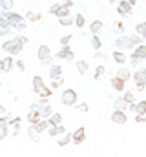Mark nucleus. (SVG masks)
I'll use <instances>...</instances> for the list:
<instances>
[{"instance_id": "obj_1", "label": "nucleus", "mask_w": 146, "mask_h": 157, "mask_svg": "<svg viewBox=\"0 0 146 157\" xmlns=\"http://www.w3.org/2000/svg\"><path fill=\"white\" fill-rule=\"evenodd\" d=\"M24 42H22V39L18 37V39H11V40H7V42H4L2 44V49L6 51V53H9L11 57H15V55H18L24 48Z\"/></svg>"}, {"instance_id": "obj_2", "label": "nucleus", "mask_w": 146, "mask_h": 157, "mask_svg": "<svg viewBox=\"0 0 146 157\" xmlns=\"http://www.w3.org/2000/svg\"><path fill=\"white\" fill-rule=\"evenodd\" d=\"M33 91H35V93H38L42 99H48V97H51V93H53V91H51V90L44 84L42 77H38V75H36V77H33Z\"/></svg>"}, {"instance_id": "obj_3", "label": "nucleus", "mask_w": 146, "mask_h": 157, "mask_svg": "<svg viewBox=\"0 0 146 157\" xmlns=\"http://www.w3.org/2000/svg\"><path fill=\"white\" fill-rule=\"evenodd\" d=\"M132 64L135 66V64H139L141 60H146V46L144 44H139L135 49H133V53H132Z\"/></svg>"}, {"instance_id": "obj_4", "label": "nucleus", "mask_w": 146, "mask_h": 157, "mask_svg": "<svg viewBox=\"0 0 146 157\" xmlns=\"http://www.w3.org/2000/svg\"><path fill=\"white\" fill-rule=\"evenodd\" d=\"M60 102L64 106H75L77 104V91L75 90H64L62 97H60Z\"/></svg>"}, {"instance_id": "obj_5", "label": "nucleus", "mask_w": 146, "mask_h": 157, "mask_svg": "<svg viewBox=\"0 0 146 157\" xmlns=\"http://www.w3.org/2000/svg\"><path fill=\"white\" fill-rule=\"evenodd\" d=\"M2 17L13 26V28H17L18 24H22L24 22V17H20L18 13H13V11H2Z\"/></svg>"}, {"instance_id": "obj_6", "label": "nucleus", "mask_w": 146, "mask_h": 157, "mask_svg": "<svg viewBox=\"0 0 146 157\" xmlns=\"http://www.w3.org/2000/svg\"><path fill=\"white\" fill-rule=\"evenodd\" d=\"M49 13L55 15V17H59V18H60V17H68V15H70V7H68L66 4H62V2H60V4H53L51 9H49Z\"/></svg>"}, {"instance_id": "obj_7", "label": "nucleus", "mask_w": 146, "mask_h": 157, "mask_svg": "<svg viewBox=\"0 0 146 157\" xmlns=\"http://www.w3.org/2000/svg\"><path fill=\"white\" fill-rule=\"evenodd\" d=\"M31 108H36V110L40 112V117H49V115L53 113V110H51V106L46 102V99H42L40 102H35V104H31Z\"/></svg>"}, {"instance_id": "obj_8", "label": "nucleus", "mask_w": 146, "mask_h": 157, "mask_svg": "<svg viewBox=\"0 0 146 157\" xmlns=\"http://www.w3.org/2000/svg\"><path fill=\"white\" fill-rule=\"evenodd\" d=\"M132 7H133V4H130L128 0H119L117 13H119L121 17H130V15H132Z\"/></svg>"}, {"instance_id": "obj_9", "label": "nucleus", "mask_w": 146, "mask_h": 157, "mask_svg": "<svg viewBox=\"0 0 146 157\" xmlns=\"http://www.w3.org/2000/svg\"><path fill=\"white\" fill-rule=\"evenodd\" d=\"M55 57H57L59 60H75V55H73V51H71L70 46H62V49L57 51Z\"/></svg>"}, {"instance_id": "obj_10", "label": "nucleus", "mask_w": 146, "mask_h": 157, "mask_svg": "<svg viewBox=\"0 0 146 157\" xmlns=\"http://www.w3.org/2000/svg\"><path fill=\"white\" fill-rule=\"evenodd\" d=\"M133 78H135L137 88H139V90H144L146 88V70H137L135 75H133Z\"/></svg>"}, {"instance_id": "obj_11", "label": "nucleus", "mask_w": 146, "mask_h": 157, "mask_svg": "<svg viewBox=\"0 0 146 157\" xmlns=\"http://www.w3.org/2000/svg\"><path fill=\"white\" fill-rule=\"evenodd\" d=\"M111 121L115 122V124H126V113H124V110H115L113 113H111Z\"/></svg>"}, {"instance_id": "obj_12", "label": "nucleus", "mask_w": 146, "mask_h": 157, "mask_svg": "<svg viewBox=\"0 0 146 157\" xmlns=\"http://www.w3.org/2000/svg\"><path fill=\"white\" fill-rule=\"evenodd\" d=\"M86 130H84V126H80L79 130H75L71 133V141L75 143V144H80V143H84V139H86Z\"/></svg>"}, {"instance_id": "obj_13", "label": "nucleus", "mask_w": 146, "mask_h": 157, "mask_svg": "<svg viewBox=\"0 0 146 157\" xmlns=\"http://www.w3.org/2000/svg\"><path fill=\"white\" fill-rule=\"evenodd\" d=\"M130 110H132L135 115H143V113H146V101H139L137 104L130 102Z\"/></svg>"}, {"instance_id": "obj_14", "label": "nucleus", "mask_w": 146, "mask_h": 157, "mask_svg": "<svg viewBox=\"0 0 146 157\" xmlns=\"http://www.w3.org/2000/svg\"><path fill=\"white\" fill-rule=\"evenodd\" d=\"M7 126H9V115H2L0 117V141L7 135Z\"/></svg>"}, {"instance_id": "obj_15", "label": "nucleus", "mask_w": 146, "mask_h": 157, "mask_svg": "<svg viewBox=\"0 0 146 157\" xmlns=\"http://www.w3.org/2000/svg\"><path fill=\"white\" fill-rule=\"evenodd\" d=\"M11 29H13V26H11L4 17H0V37L9 35V33H11Z\"/></svg>"}, {"instance_id": "obj_16", "label": "nucleus", "mask_w": 146, "mask_h": 157, "mask_svg": "<svg viewBox=\"0 0 146 157\" xmlns=\"http://www.w3.org/2000/svg\"><path fill=\"white\" fill-rule=\"evenodd\" d=\"M111 88L115 90V91H124V84H126V80H122V78H119L117 75L115 77H111Z\"/></svg>"}, {"instance_id": "obj_17", "label": "nucleus", "mask_w": 146, "mask_h": 157, "mask_svg": "<svg viewBox=\"0 0 146 157\" xmlns=\"http://www.w3.org/2000/svg\"><path fill=\"white\" fill-rule=\"evenodd\" d=\"M49 57H51V49H49L46 44H42V46L38 48V60H40V62H44V60H46V59H49Z\"/></svg>"}, {"instance_id": "obj_18", "label": "nucleus", "mask_w": 146, "mask_h": 157, "mask_svg": "<svg viewBox=\"0 0 146 157\" xmlns=\"http://www.w3.org/2000/svg\"><path fill=\"white\" fill-rule=\"evenodd\" d=\"M64 132H66V128H64L62 124H51V128H49L48 133H49L51 137H57V135H62Z\"/></svg>"}, {"instance_id": "obj_19", "label": "nucleus", "mask_w": 146, "mask_h": 157, "mask_svg": "<svg viewBox=\"0 0 146 157\" xmlns=\"http://www.w3.org/2000/svg\"><path fill=\"white\" fill-rule=\"evenodd\" d=\"M38 133H40V132H38V130L35 128V124H31V122H29V128H28V135H29V137H31L35 143H38V141H40V135H38Z\"/></svg>"}, {"instance_id": "obj_20", "label": "nucleus", "mask_w": 146, "mask_h": 157, "mask_svg": "<svg viewBox=\"0 0 146 157\" xmlns=\"http://www.w3.org/2000/svg\"><path fill=\"white\" fill-rule=\"evenodd\" d=\"M143 37L141 35H132V37H128V48H135V46H139V44H143Z\"/></svg>"}, {"instance_id": "obj_21", "label": "nucleus", "mask_w": 146, "mask_h": 157, "mask_svg": "<svg viewBox=\"0 0 146 157\" xmlns=\"http://www.w3.org/2000/svg\"><path fill=\"white\" fill-rule=\"evenodd\" d=\"M113 60H115L117 64H124V62H126V55H124L122 51L115 49V51H113Z\"/></svg>"}, {"instance_id": "obj_22", "label": "nucleus", "mask_w": 146, "mask_h": 157, "mask_svg": "<svg viewBox=\"0 0 146 157\" xmlns=\"http://www.w3.org/2000/svg\"><path fill=\"white\" fill-rule=\"evenodd\" d=\"M115 48H121V49H130L128 48V37H119V39L115 40Z\"/></svg>"}, {"instance_id": "obj_23", "label": "nucleus", "mask_w": 146, "mask_h": 157, "mask_svg": "<svg viewBox=\"0 0 146 157\" xmlns=\"http://www.w3.org/2000/svg\"><path fill=\"white\" fill-rule=\"evenodd\" d=\"M59 24H60V26H66V28H68V26H73V24H75V17H70V15H68V17H60V18H59Z\"/></svg>"}, {"instance_id": "obj_24", "label": "nucleus", "mask_w": 146, "mask_h": 157, "mask_svg": "<svg viewBox=\"0 0 146 157\" xmlns=\"http://www.w3.org/2000/svg\"><path fill=\"white\" fill-rule=\"evenodd\" d=\"M28 121L33 122V124H35L36 121H40V112H38L36 108H31V112H29V115H28Z\"/></svg>"}, {"instance_id": "obj_25", "label": "nucleus", "mask_w": 146, "mask_h": 157, "mask_svg": "<svg viewBox=\"0 0 146 157\" xmlns=\"http://www.w3.org/2000/svg\"><path fill=\"white\" fill-rule=\"evenodd\" d=\"M60 75H62V66H51L49 77L51 78H60Z\"/></svg>"}, {"instance_id": "obj_26", "label": "nucleus", "mask_w": 146, "mask_h": 157, "mask_svg": "<svg viewBox=\"0 0 146 157\" xmlns=\"http://www.w3.org/2000/svg\"><path fill=\"white\" fill-rule=\"evenodd\" d=\"M88 68H90V64H88L86 60H77V70H79L80 75H84V73L88 71Z\"/></svg>"}, {"instance_id": "obj_27", "label": "nucleus", "mask_w": 146, "mask_h": 157, "mask_svg": "<svg viewBox=\"0 0 146 157\" xmlns=\"http://www.w3.org/2000/svg\"><path fill=\"white\" fill-rule=\"evenodd\" d=\"M128 104H130V102H128L124 97H119V99H115V110H124Z\"/></svg>"}, {"instance_id": "obj_28", "label": "nucleus", "mask_w": 146, "mask_h": 157, "mask_svg": "<svg viewBox=\"0 0 146 157\" xmlns=\"http://www.w3.org/2000/svg\"><path fill=\"white\" fill-rule=\"evenodd\" d=\"M70 141H71V133L64 132V133H62V137H59V141H57V143H59V146H66Z\"/></svg>"}, {"instance_id": "obj_29", "label": "nucleus", "mask_w": 146, "mask_h": 157, "mask_svg": "<svg viewBox=\"0 0 146 157\" xmlns=\"http://www.w3.org/2000/svg\"><path fill=\"white\" fill-rule=\"evenodd\" d=\"M13 6H15L13 0H0V9H2V11H11Z\"/></svg>"}, {"instance_id": "obj_30", "label": "nucleus", "mask_w": 146, "mask_h": 157, "mask_svg": "<svg viewBox=\"0 0 146 157\" xmlns=\"http://www.w3.org/2000/svg\"><path fill=\"white\" fill-rule=\"evenodd\" d=\"M101 29H102V22H101V20H95V22H91V26H90V31H91L93 35H97Z\"/></svg>"}, {"instance_id": "obj_31", "label": "nucleus", "mask_w": 146, "mask_h": 157, "mask_svg": "<svg viewBox=\"0 0 146 157\" xmlns=\"http://www.w3.org/2000/svg\"><path fill=\"white\" fill-rule=\"evenodd\" d=\"M48 121H49V124H62V115L60 113H51L48 117Z\"/></svg>"}, {"instance_id": "obj_32", "label": "nucleus", "mask_w": 146, "mask_h": 157, "mask_svg": "<svg viewBox=\"0 0 146 157\" xmlns=\"http://www.w3.org/2000/svg\"><path fill=\"white\" fill-rule=\"evenodd\" d=\"M26 20H29V22H38V20H40V13H36V11H28Z\"/></svg>"}, {"instance_id": "obj_33", "label": "nucleus", "mask_w": 146, "mask_h": 157, "mask_svg": "<svg viewBox=\"0 0 146 157\" xmlns=\"http://www.w3.org/2000/svg\"><path fill=\"white\" fill-rule=\"evenodd\" d=\"M91 48H93L95 51L102 48V42H101V39H99L97 35H91Z\"/></svg>"}, {"instance_id": "obj_34", "label": "nucleus", "mask_w": 146, "mask_h": 157, "mask_svg": "<svg viewBox=\"0 0 146 157\" xmlns=\"http://www.w3.org/2000/svg\"><path fill=\"white\" fill-rule=\"evenodd\" d=\"M13 59L11 57H7V59H4V73H9L11 71V68H13Z\"/></svg>"}, {"instance_id": "obj_35", "label": "nucleus", "mask_w": 146, "mask_h": 157, "mask_svg": "<svg viewBox=\"0 0 146 157\" xmlns=\"http://www.w3.org/2000/svg\"><path fill=\"white\" fill-rule=\"evenodd\" d=\"M31 124H33V122H31ZM48 126H49V121H36L35 122V128L38 130V132H44Z\"/></svg>"}, {"instance_id": "obj_36", "label": "nucleus", "mask_w": 146, "mask_h": 157, "mask_svg": "<svg viewBox=\"0 0 146 157\" xmlns=\"http://www.w3.org/2000/svg\"><path fill=\"white\" fill-rule=\"evenodd\" d=\"M104 73H106V68L101 64V66H97V70H95V77H93V78H95V80H101Z\"/></svg>"}, {"instance_id": "obj_37", "label": "nucleus", "mask_w": 146, "mask_h": 157, "mask_svg": "<svg viewBox=\"0 0 146 157\" xmlns=\"http://www.w3.org/2000/svg\"><path fill=\"white\" fill-rule=\"evenodd\" d=\"M117 77H119V78H122V80H128V78L132 77V75H130V71H128V70L121 68V70L117 71Z\"/></svg>"}, {"instance_id": "obj_38", "label": "nucleus", "mask_w": 146, "mask_h": 157, "mask_svg": "<svg viewBox=\"0 0 146 157\" xmlns=\"http://www.w3.org/2000/svg\"><path fill=\"white\" fill-rule=\"evenodd\" d=\"M144 31H146V22H139V24L135 26V33H141V37H143Z\"/></svg>"}, {"instance_id": "obj_39", "label": "nucleus", "mask_w": 146, "mask_h": 157, "mask_svg": "<svg viewBox=\"0 0 146 157\" xmlns=\"http://www.w3.org/2000/svg\"><path fill=\"white\" fill-rule=\"evenodd\" d=\"M75 24H77V28H84V17H82L80 13L75 17Z\"/></svg>"}, {"instance_id": "obj_40", "label": "nucleus", "mask_w": 146, "mask_h": 157, "mask_svg": "<svg viewBox=\"0 0 146 157\" xmlns=\"http://www.w3.org/2000/svg\"><path fill=\"white\" fill-rule=\"evenodd\" d=\"M77 110H79V112H82V113H86L90 108H88V104H86V102H80V104L77 106Z\"/></svg>"}, {"instance_id": "obj_41", "label": "nucleus", "mask_w": 146, "mask_h": 157, "mask_svg": "<svg viewBox=\"0 0 146 157\" xmlns=\"http://www.w3.org/2000/svg\"><path fill=\"white\" fill-rule=\"evenodd\" d=\"M122 97H124V99H126L128 102H133V91H126V93H124Z\"/></svg>"}, {"instance_id": "obj_42", "label": "nucleus", "mask_w": 146, "mask_h": 157, "mask_svg": "<svg viewBox=\"0 0 146 157\" xmlns=\"http://www.w3.org/2000/svg\"><path fill=\"white\" fill-rule=\"evenodd\" d=\"M70 40H71V35H64V37L60 39V44H62V46H68Z\"/></svg>"}, {"instance_id": "obj_43", "label": "nucleus", "mask_w": 146, "mask_h": 157, "mask_svg": "<svg viewBox=\"0 0 146 157\" xmlns=\"http://www.w3.org/2000/svg\"><path fill=\"white\" fill-rule=\"evenodd\" d=\"M115 31H117V33H121V35H122V33H124V26H122V24H121V22H117V24H115Z\"/></svg>"}, {"instance_id": "obj_44", "label": "nucleus", "mask_w": 146, "mask_h": 157, "mask_svg": "<svg viewBox=\"0 0 146 157\" xmlns=\"http://www.w3.org/2000/svg\"><path fill=\"white\" fill-rule=\"evenodd\" d=\"M15 66L18 68V71H26V66H24V62H22V60H17V62H15Z\"/></svg>"}, {"instance_id": "obj_45", "label": "nucleus", "mask_w": 146, "mask_h": 157, "mask_svg": "<svg viewBox=\"0 0 146 157\" xmlns=\"http://www.w3.org/2000/svg\"><path fill=\"white\" fill-rule=\"evenodd\" d=\"M95 59H97V60H106V55H104V53H101V51L97 49V53H95Z\"/></svg>"}, {"instance_id": "obj_46", "label": "nucleus", "mask_w": 146, "mask_h": 157, "mask_svg": "<svg viewBox=\"0 0 146 157\" xmlns=\"http://www.w3.org/2000/svg\"><path fill=\"white\" fill-rule=\"evenodd\" d=\"M135 121H137V122H141V124L146 122V113H143V115H135Z\"/></svg>"}, {"instance_id": "obj_47", "label": "nucleus", "mask_w": 146, "mask_h": 157, "mask_svg": "<svg viewBox=\"0 0 146 157\" xmlns=\"http://www.w3.org/2000/svg\"><path fill=\"white\" fill-rule=\"evenodd\" d=\"M9 124H13V126H20V119H18V117L11 119V121H9Z\"/></svg>"}, {"instance_id": "obj_48", "label": "nucleus", "mask_w": 146, "mask_h": 157, "mask_svg": "<svg viewBox=\"0 0 146 157\" xmlns=\"http://www.w3.org/2000/svg\"><path fill=\"white\" fill-rule=\"evenodd\" d=\"M15 29H17V31H24V29H26V20H24L22 24H18V26H17Z\"/></svg>"}, {"instance_id": "obj_49", "label": "nucleus", "mask_w": 146, "mask_h": 157, "mask_svg": "<svg viewBox=\"0 0 146 157\" xmlns=\"http://www.w3.org/2000/svg\"><path fill=\"white\" fill-rule=\"evenodd\" d=\"M51 62H53V57L46 59V60H44V62H40V64H44V66H51Z\"/></svg>"}, {"instance_id": "obj_50", "label": "nucleus", "mask_w": 146, "mask_h": 157, "mask_svg": "<svg viewBox=\"0 0 146 157\" xmlns=\"http://www.w3.org/2000/svg\"><path fill=\"white\" fill-rule=\"evenodd\" d=\"M64 4H66V6H68V7H71V6H73V0H66V2H64Z\"/></svg>"}, {"instance_id": "obj_51", "label": "nucleus", "mask_w": 146, "mask_h": 157, "mask_svg": "<svg viewBox=\"0 0 146 157\" xmlns=\"http://www.w3.org/2000/svg\"><path fill=\"white\" fill-rule=\"evenodd\" d=\"M2 71H4V60L0 59V73H2Z\"/></svg>"}, {"instance_id": "obj_52", "label": "nucleus", "mask_w": 146, "mask_h": 157, "mask_svg": "<svg viewBox=\"0 0 146 157\" xmlns=\"http://www.w3.org/2000/svg\"><path fill=\"white\" fill-rule=\"evenodd\" d=\"M4 113H6V110H4V106L0 104V115H4Z\"/></svg>"}, {"instance_id": "obj_53", "label": "nucleus", "mask_w": 146, "mask_h": 157, "mask_svg": "<svg viewBox=\"0 0 146 157\" xmlns=\"http://www.w3.org/2000/svg\"><path fill=\"white\" fill-rule=\"evenodd\" d=\"M128 2H130V4H135V2H139V0H128Z\"/></svg>"}, {"instance_id": "obj_54", "label": "nucleus", "mask_w": 146, "mask_h": 157, "mask_svg": "<svg viewBox=\"0 0 146 157\" xmlns=\"http://www.w3.org/2000/svg\"><path fill=\"white\" fill-rule=\"evenodd\" d=\"M143 39H144V40H146V31H144V33H143Z\"/></svg>"}, {"instance_id": "obj_55", "label": "nucleus", "mask_w": 146, "mask_h": 157, "mask_svg": "<svg viewBox=\"0 0 146 157\" xmlns=\"http://www.w3.org/2000/svg\"><path fill=\"white\" fill-rule=\"evenodd\" d=\"M110 2H119V0H110Z\"/></svg>"}]
</instances>
